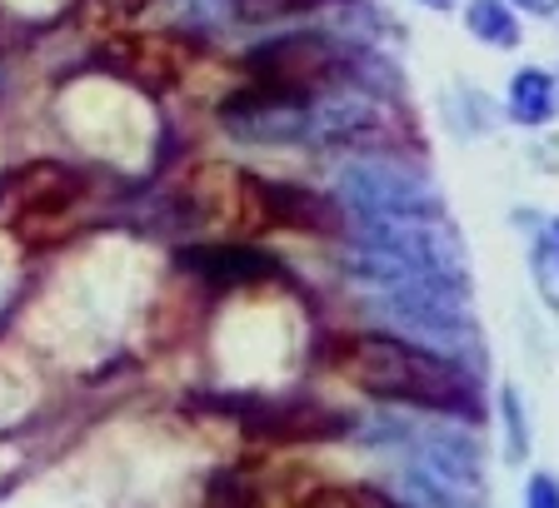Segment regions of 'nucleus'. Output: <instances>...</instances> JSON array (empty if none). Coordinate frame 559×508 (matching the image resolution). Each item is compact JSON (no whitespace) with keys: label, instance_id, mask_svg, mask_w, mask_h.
Instances as JSON below:
<instances>
[{"label":"nucleus","instance_id":"f257e3e1","mask_svg":"<svg viewBox=\"0 0 559 508\" xmlns=\"http://www.w3.org/2000/svg\"><path fill=\"white\" fill-rule=\"evenodd\" d=\"M325 364L380 404H409L430 414H475V379L450 354L405 335H335Z\"/></svg>","mask_w":559,"mask_h":508},{"label":"nucleus","instance_id":"f03ea898","mask_svg":"<svg viewBox=\"0 0 559 508\" xmlns=\"http://www.w3.org/2000/svg\"><path fill=\"white\" fill-rule=\"evenodd\" d=\"M349 70V56L330 40V35L314 31H295V35H275L265 46H255L245 56V75L260 90H280V95H300V100H314V95H330Z\"/></svg>","mask_w":559,"mask_h":508},{"label":"nucleus","instance_id":"7ed1b4c3","mask_svg":"<svg viewBox=\"0 0 559 508\" xmlns=\"http://www.w3.org/2000/svg\"><path fill=\"white\" fill-rule=\"evenodd\" d=\"M85 180L81 174L60 170V165H31V170H15L11 185H5V205H11V220L21 234L35 240V225L46 220H66L70 209L81 205Z\"/></svg>","mask_w":559,"mask_h":508},{"label":"nucleus","instance_id":"20e7f679","mask_svg":"<svg viewBox=\"0 0 559 508\" xmlns=\"http://www.w3.org/2000/svg\"><path fill=\"white\" fill-rule=\"evenodd\" d=\"M555 116H559V81L549 70H520L510 81V120L549 125Z\"/></svg>","mask_w":559,"mask_h":508},{"label":"nucleus","instance_id":"39448f33","mask_svg":"<svg viewBox=\"0 0 559 508\" xmlns=\"http://www.w3.org/2000/svg\"><path fill=\"white\" fill-rule=\"evenodd\" d=\"M120 56H126V70L130 75H140L145 85H165L175 81V70H180V50L170 46V40H160V35H135V40H120Z\"/></svg>","mask_w":559,"mask_h":508},{"label":"nucleus","instance_id":"423d86ee","mask_svg":"<svg viewBox=\"0 0 559 508\" xmlns=\"http://www.w3.org/2000/svg\"><path fill=\"white\" fill-rule=\"evenodd\" d=\"M465 25L475 40H485V46H520V21L510 15L504 0H475Z\"/></svg>","mask_w":559,"mask_h":508},{"label":"nucleus","instance_id":"0eeeda50","mask_svg":"<svg viewBox=\"0 0 559 508\" xmlns=\"http://www.w3.org/2000/svg\"><path fill=\"white\" fill-rule=\"evenodd\" d=\"M530 275H535V289L545 294L549 310H559V244L549 234H539L530 250Z\"/></svg>","mask_w":559,"mask_h":508},{"label":"nucleus","instance_id":"6e6552de","mask_svg":"<svg viewBox=\"0 0 559 508\" xmlns=\"http://www.w3.org/2000/svg\"><path fill=\"white\" fill-rule=\"evenodd\" d=\"M230 5H235V21L260 25V21H280V15H305L320 0H230Z\"/></svg>","mask_w":559,"mask_h":508},{"label":"nucleus","instance_id":"1a4fd4ad","mask_svg":"<svg viewBox=\"0 0 559 508\" xmlns=\"http://www.w3.org/2000/svg\"><path fill=\"white\" fill-rule=\"evenodd\" d=\"M305 508H400V504L384 498L380 488H320Z\"/></svg>","mask_w":559,"mask_h":508},{"label":"nucleus","instance_id":"9d476101","mask_svg":"<svg viewBox=\"0 0 559 508\" xmlns=\"http://www.w3.org/2000/svg\"><path fill=\"white\" fill-rule=\"evenodd\" d=\"M524 404H520V394L504 389V424H510V459H524Z\"/></svg>","mask_w":559,"mask_h":508},{"label":"nucleus","instance_id":"9b49d317","mask_svg":"<svg viewBox=\"0 0 559 508\" xmlns=\"http://www.w3.org/2000/svg\"><path fill=\"white\" fill-rule=\"evenodd\" d=\"M524 508H559V479L535 474L524 484Z\"/></svg>","mask_w":559,"mask_h":508},{"label":"nucleus","instance_id":"f8f14e48","mask_svg":"<svg viewBox=\"0 0 559 508\" xmlns=\"http://www.w3.org/2000/svg\"><path fill=\"white\" fill-rule=\"evenodd\" d=\"M520 11H530V15H555L559 11V0H514Z\"/></svg>","mask_w":559,"mask_h":508},{"label":"nucleus","instance_id":"ddd939ff","mask_svg":"<svg viewBox=\"0 0 559 508\" xmlns=\"http://www.w3.org/2000/svg\"><path fill=\"white\" fill-rule=\"evenodd\" d=\"M425 5H430V11H450L454 0H425Z\"/></svg>","mask_w":559,"mask_h":508}]
</instances>
